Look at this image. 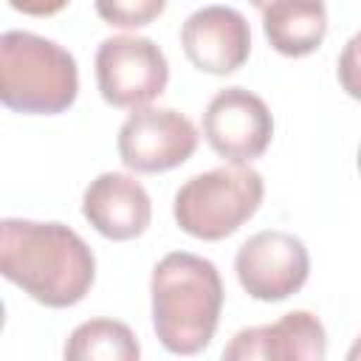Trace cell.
<instances>
[{
  "instance_id": "obj_5",
  "label": "cell",
  "mask_w": 361,
  "mask_h": 361,
  "mask_svg": "<svg viewBox=\"0 0 361 361\" xmlns=\"http://www.w3.org/2000/svg\"><path fill=\"white\" fill-rule=\"evenodd\" d=\"M169 62L149 37L116 34L96 48V85L110 107L138 110L166 90Z\"/></svg>"
},
{
  "instance_id": "obj_12",
  "label": "cell",
  "mask_w": 361,
  "mask_h": 361,
  "mask_svg": "<svg viewBox=\"0 0 361 361\" xmlns=\"http://www.w3.org/2000/svg\"><path fill=\"white\" fill-rule=\"evenodd\" d=\"M259 14L265 39L282 56H307L327 37L324 0H271Z\"/></svg>"
},
{
  "instance_id": "obj_8",
  "label": "cell",
  "mask_w": 361,
  "mask_h": 361,
  "mask_svg": "<svg viewBox=\"0 0 361 361\" xmlns=\"http://www.w3.org/2000/svg\"><path fill=\"white\" fill-rule=\"evenodd\" d=\"M203 138L228 164H251L271 147L274 116L257 93L234 85L206 104Z\"/></svg>"
},
{
  "instance_id": "obj_15",
  "label": "cell",
  "mask_w": 361,
  "mask_h": 361,
  "mask_svg": "<svg viewBox=\"0 0 361 361\" xmlns=\"http://www.w3.org/2000/svg\"><path fill=\"white\" fill-rule=\"evenodd\" d=\"M338 85L350 99L361 102V31H355L338 56Z\"/></svg>"
},
{
  "instance_id": "obj_6",
  "label": "cell",
  "mask_w": 361,
  "mask_h": 361,
  "mask_svg": "<svg viewBox=\"0 0 361 361\" xmlns=\"http://www.w3.org/2000/svg\"><path fill=\"white\" fill-rule=\"evenodd\" d=\"M197 127L172 107H138L118 127V158L127 169L155 175L169 172L197 149Z\"/></svg>"
},
{
  "instance_id": "obj_9",
  "label": "cell",
  "mask_w": 361,
  "mask_h": 361,
  "mask_svg": "<svg viewBox=\"0 0 361 361\" xmlns=\"http://www.w3.org/2000/svg\"><path fill=\"white\" fill-rule=\"evenodd\" d=\"M180 45L200 73L228 76L248 62L251 28L231 6H203L183 20Z\"/></svg>"
},
{
  "instance_id": "obj_4",
  "label": "cell",
  "mask_w": 361,
  "mask_h": 361,
  "mask_svg": "<svg viewBox=\"0 0 361 361\" xmlns=\"http://www.w3.org/2000/svg\"><path fill=\"white\" fill-rule=\"evenodd\" d=\"M265 197V180L248 164L214 166L192 175L172 200L180 231L197 240H226L248 223Z\"/></svg>"
},
{
  "instance_id": "obj_14",
  "label": "cell",
  "mask_w": 361,
  "mask_h": 361,
  "mask_svg": "<svg viewBox=\"0 0 361 361\" xmlns=\"http://www.w3.org/2000/svg\"><path fill=\"white\" fill-rule=\"evenodd\" d=\"M166 0H96V14L113 28H144L158 20Z\"/></svg>"
},
{
  "instance_id": "obj_17",
  "label": "cell",
  "mask_w": 361,
  "mask_h": 361,
  "mask_svg": "<svg viewBox=\"0 0 361 361\" xmlns=\"http://www.w3.org/2000/svg\"><path fill=\"white\" fill-rule=\"evenodd\" d=\"M347 358H350V361H361V336H358V338L353 341V347L347 350Z\"/></svg>"
},
{
  "instance_id": "obj_7",
  "label": "cell",
  "mask_w": 361,
  "mask_h": 361,
  "mask_svg": "<svg viewBox=\"0 0 361 361\" xmlns=\"http://www.w3.org/2000/svg\"><path fill=\"white\" fill-rule=\"evenodd\" d=\"M240 288L257 302H282L302 290L310 276V254L305 243L279 228L251 234L234 257Z\"/></svg>"
},
{
  "instance_id": "obj_11",
  "label": "cell",
  "mask_w": 361,
  "mask_h": 361,
  "mask_svg": "<svg viewBox=\"0 0 361 361\" xmlns=\"http://www.w3.org/2000/svg\"><path fill=\"white\" fill-rule=\"evenodd\" d=\"M82 214L102 237L124 243L147 231L152 220V200L133 175L102 172L82 195Z\"/></svg>"
},
{
  "instance_id": "obj_19",
  "label": "cell",
  "mask_w": 361,
  "mask_h": 361,
  "mask_svg": "<svg viewBox=\"0 0 361 361\" xmlns=\"http://www.w3.org/2000/svg\"><path fill=\"white\" fill-rule=\"evenodd\" d=\"M358 172H361V147H358Z\"/></svg>"
},
{
  "instance_id": "obj_1",
  "label": "cell",
  "mask_w": 361,
  "mask_h": 361,
  "mask_svg": "<svg viewBox=\"0 0 361 361\" xmlns=\"http://www.w3.org/2000/svg\"><path fill=\"white\" fill-rule=\"evenodd\" d=\"M0 274L45 307H73L96 282V257L65 223L6 217L0 223Z\"/></svg>"
},
{
  "instance_id": "obj_2",
  "label": "cell",
  "mask_w": 361,
  "mask_h": 361,
  "mask_svg": "<svg viewBox=\"0 0 361 361\" xmlns=\"http://www.w3.org/2000/svg\"><path fill=\"white\" fill-rule=\"evenodd\" d=\"M223 279L212 259L169 251L149 276L152 330L164 350L175 355H195L214 338L223 310Z\"/></svg>"
},
{
  "instance_id": "obj_10",
  "label": "cell",
  "mask_w": 361,
  "mask_h": 361,
  "mask_svg": "<svg viewBox=\"0 0 361 361\" xmlns=\"http://www.w3.org/2000/svg\"><path fill=\"white\" fill-rule=\"evenodd\" d=\"M324 353L327 333L310 310H290L274 324L245 327L223 347L226 361H322Z\"/></svg>"
},
{
  "instance_id": "obj_18",
  "label": "cell",
  "mask_w": 361,
  "mask_h": 361,
  "mask_svg": "<svg viewBox=\"0 0 361 361\" xmlns=\"http://www.w3.org/2000/svg\"><path fill=\"white\" fill-rule=\"evenodd\" d=\"M265 3H271V0H251V6H254V8H262Z\"/></svg>"
},
{
  "instance_id": "obj_16",
  "label": "cell",
  "mask_w": 361,
  "mask_h": 361,
  "mask_svg": "<svg viewBox=\"0 0 361 361\" xmlns=\"http://www.w3.org/2000/svg\"><path fill=\"white\" fill-rule=\"evenodd\" d=\"M71 0H8V6L28 17H54L59 14Z\"/></svg>"
},
{
  "instance_id": "obj_3",
  "label": "cell",
  "mask_w": 361,
  "mask_h": 361,
  "mask_svg": "<svg viewBox=\"0 0 361 361\" xmlns=\"http://www.w3.org/2000/svg\"><path fill=\"white\" fill-rule=\"evenodd\" d=\"M79 93L76 59L56 39L31 31L0 37V102L25 116L65 113Z\"/></svg>"
},
{
  "instance_id": "obj_13",
  "label": "cell",
  "mask_w": 361,
  "mask_h": 361,
  "mask_svg": "<svg viewBox=\"0 0 361 361\" xmlns=\"http://www.w3.org/2000/svg\"><path fill=\"white\" fill-rule=\"evenodd\" d=\"M65 358L71 361H138L141 344L124 322L90 319L73 327V333L68 336Z\"/></svg>"
}]
</instances>
